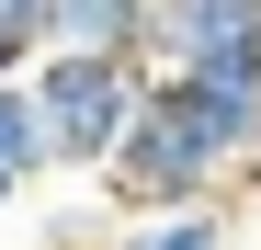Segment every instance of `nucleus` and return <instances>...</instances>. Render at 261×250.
Segmentation results:
<instances>
[{
    "mask_svg": "<svg viewBox=\"0 0 261 250\" xmlns=\"http://www.w3.org/2000/svg\"><path fill=\"white\" fill-rule=\"evenodd\" d=\"M250 137H261V114L216 103L182 68H148V103L125 125V148L102 159V193L137 205V216H159V205H227L239 171H250Z\"/></svg>",
    "mask_w": 261,
    "mask_h": 250,
    "instance_id": "nucleus-1",
    "label": "nucleus"
},
{
    "mask_svg": "<svg viewBox=\"0 0 261 250\" xmlns=\"http://www.w3.org/2000/svg\"><path fill=\"white\" fill-rule=\"evenodd\" d=\"M46 46H114V57H137L148 46V0H57V34H46Z\"/></svg>",
    "mask_w": 261,
    "mask_h": 250,
    "instance_id": "nucleus-4",
    "label": "nucleus"
},
{
    "mask_svg": "<svg viewBox=\"0 0 261 250\" xmlns=\"http://www.w3.org/2000/svg\"><path fill=\"white\" fill-rule=\"evenodd\" d=\"M12 205H23V182H12V171H0V216H12Z\"/></svg>",
    "mask_w": 261,
    "mask_h": 250,
    "instance_id": "nucleus-6",
    "label": "nucleus"
},
{
    "mask_svg": "<svg viewBox=\"0 0 261 250\" xmlns=\"http://www.w3.org/2000/svg\"><path fill=\"white\" fill-rule=\"evenodd\" d=\"M0 171H12L23 193L57 171V148H46V103H34V80H0Z\"/></svg>",
    "mask_w": 261,
    "mask_h": 250,
    "instance_id": "nucleus-3",
    "label": "nucleus"
},
{
    "mask_svg": "<svg viewBox=\"0 0 261 250\" xmlns=\"http://www.w3.org/2000/svg\"><path fill=\"white\" fill-rule=\"evenodd\" d=\"M23 80H34V103H46L57 171H91L102 182V159L125 148V125H137V103H148V68L114 57V46H46Z\"/></svg>",
    "mask_w": 261,
    "mask_h": 250,
    "instance_id": "nucleus-2",
    "label": "nucleus"
},
{
    "mask_svg": "<svg viewBox=\"0 0 261 250\" xmlns=\"http://www.w3.org/2000/svg\"><path fill=\"white\" fill-rule=\"evenodd\" d=\"M102 250H227V205H159V216H137Z\"/></svg>",
    "mask_w": 261,
    "mask_h": 250,
    "instance_id": "nucleus-5",
    "label": "nucleus"
}]
</instances>
